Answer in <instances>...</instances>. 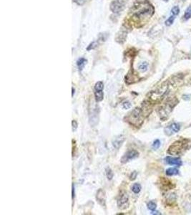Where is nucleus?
Listing matches in <instances>:
<instances>
[{
	"label": "nucleus",
	"mask_w": 191,
	"mask_h": 215,
	"mask_svg": "<svg viewBox=\"0 0 191 215\" xmlns=\"http://www.w3.org/2000/svg\"><path fill=\"white\" fill-rule=\"evenodd\" d=\"M168 90H169V82H164L155 90H152L148 94L147 100L149 101L152 105L160 103L167 95Z\"/></svg>",
	"instance_id": "f257e3e1"
},
{
	"label": "nucleus",
	"mask_w": 191,
	"mask_h": 215,
	"mask_svg": "<svg viewBox=\"0 0 191 215\" xmlns=\"http://www.w3.org/2000/svg\"><path fill=\"white\" fill-rule=\"evenodd\" d=\"M190 148H191L190 139L182 138L174 142L168 148V153L170 155L178 156L183 153Z\"/></svg>",
	"instance_id": "f03ea898"
},
{
	"label": "nucleus",
	"mask_w": 191,
	"mask_h": 215,
	"mask_svg": "<svg viewBox=\"0 0 191 215\" xmlns=\"http://www.w3.org/2000/svg\"><path fill=\"white\" fill-rule=\"evenodd\" d=\"M144 117L145 116H144L142 109L139 108H135L127 115L125 117V120H126L125 121L135 127L140 128L143 123Z\"/></svg>",
	"instance_id": "7ed1b4c3"
},
{
	"label": "nucleus",
	"mask_w": 191,
	"mask_h": 215,
	"mask_svg": "<svg viewBox=\"0 0 191 215\" xmlns=\"http://www.w3.org/2000/svg\"><path fill=\"white\" fill-rule=\"evenodd\" d=\"M178 103V100L176 97H171V98L168 99L162 105H161L158 108V115L162 120H165L168 118L170 113L172 112V109L174 108V107Z\"/></svg>",
	"instance_id": "20e7f679"
},
{
	"label": "nucleus",
	"mask_w": 191,
	"mask_h": 215,
	"mask_svg": "<svg viewBox=\"0 0 191 215\" xmlns=\"http://www.w3.org/2000/svg\"><path fill=\"white\" fill-rule=\"evenodd\" d=\"M135 14L139 17H143L145 16H151L154 12L153 7L150 4L135 6Z\"/></svg>",
	"instance_id": "39448f33"
},
{
	"label": "nucleus",
	"mask_w": 191,
	"mask_h": 215,
	"mask_svg": "<svg viewBox=\"0 0 191 215\" xmlns=\"http://www.w3.org/2000/svg\"><path fill=\"white\" fill-rule=\"evenodd\" d=\"M118 206L120 209H125L129 206V197L128 194L122 192L118 199Z\"/></svg>",
	"instance_id": "423d86ee"
},
{
	"label": "nucleus",
	"mask_w": 191,
	"mask_h": 215,
	"mask_svg": "<svg viewBox=\"0 0 191 215\" xmlns=\"http://www.w3.org/2000/svg\"><path fill=\"white\" fill-rule=\"evenodd\" d=\"M125 5L123 0H114L110 4V10L113 13H119L124 9Z\"/></svg>",
	"instance_id": "0eeeda50"
},
{
	"label": "nucleus",
	"mask_w": 191,
	"mask_h": 215,
	"mask_svg": "<svg viewBox=\"0 0 191 215\" xmlns=\"http://www.w3.org/2000/svg\"><path fill=\"white\" fill-rule=\"evenodd\" d=\"M139 156V153L136 150H128V152L123 155L122 158H121V162L122 163H126L130 161L133 160V159H136Z\"/></svg>",
	"instance_id": "6e6552de"
},
{
	"label": "nucleus",
	"mask_w": 191,
	"mask_h": 215,
	"mask_svg": "<svg viewBox=\"0 0 191 215\" xmlns=\"http://www.w3.org/2000/svg\"><path fill=\"white\" fill-rule=\"evenodd\" d=\"M180 129V126L178 123H172L170 126L166 127L165 128V133L167 136H171L173 133H178Z\"/></svg>",
	"instance_id": "1a4fd4ad"
},
{
	"label": "nucleus",
	"mask_w": 191,
	"mask_h": 215,
	"mask_svg": "<svg viewBox=\"0 0 191 215\" xmlns=\"http://www.w3.org/2000/svg\"><path fill=\"white\" fill-rule=\"evenodd\" d=\"M96 199L100 204L102 206H105V202H106V194L105 191L102 189H100L98 191L96 194Z\"/></svg>",
	"instance_id": "9d476101"
},
{
	"label": "nucleus",
	"mask_w": 191,
	"mask_h": 215,
	"mask_svg": "<svg viewBox=\"0 0 191 215\" xmlns=\"http://www.w3.org/2000/svg\"><path fill=\"white\" fill-rule=\"evenodd\" d=\"M125 141V136L122 135H119V136H116L115 138L112 140V145L115 148L118 149L121 147L123 142Z\"/></svg>",
	"instance_id": "9b49d317"
},
{
	"label": "nucleus",
	"mask_w": 191,
	"mask_h": 215,
	"mask_svg": "<svg viewBox=\"0 0 191 215\" xmlns=\"http://www.w3.org/2000/svg\"><path fill=\"white\" fill-rule=\"evenodd\" d=\"M165 162L167 164L169 165H176V166H180L182 164V161L179 158H173L170 156H167L165 159Z\"/></svg>",
	"instance_id": "f8f14e48"
},
{
	"label": "nucleus",
	"mask_w": 191,
	"mask_h": 215,
	"mask_svg": "<svg viewBox=\"0 0 191 215\" xmlns=\"http://www.w3.org/2000/svg\"><path fill=\"white\" fill-rule=\"evenodd\" d=\"M160 183H161V185H162V187L165 190H167V189H171V188H172V184H171L170 182L168 180H167V179H164L163 177H162V179H161Z\"/></svg>",
	"instance_id": "ddd939ff"
},
{
	"label": "nucleus",
	"mask_w": 191,
	"mask_h": 215,
	"mask_svg": "<svg viewBox=\"0 0 191 215\" xmlns=\"http://www.w3.org/2000/svg\"><path fill=\"white\" fill-rule=\"evenodd\" d=\"M95 97L96 102H100L103 100L104 93L103 90H100V91H95Z\"/></svg>",
	"instance_id": "4468645a"
},
{
	"label": "nucleus",
	"mask_w": 191,
	"mask_h": 215,
	"mask_svg": "<svg viewBox=\"0 0 191 215\" xmlns=\"http://www.w3.org/2000/svg\"><path fill=\"white\" fill-rule=\"evenodd\" d=\"M87 62V61L86 59H85V58H80L77 60V67H78V68H79V71H82V69L84 68L85 65L86 64Z\"/></svg>",
	"instance_id": "2eb2a0df"
},
{
	"label": "nucleus",
	"mask_w": 191,
	"mask_h": 215,
	"mask_svg": "<svg viewBox=\"0 0 191 215\" xmlns=\"http://www.w3.org/2000/svg\"><path fill=\"white\" fill-rule=\"evenodd\" d=\"M126 37H127V33L121 32L120 35V34H118V36H117V38H116L117 42H120V43H123L125 41Z\"/></svg>",
	"instance_id": "dca6fc26"
},
{
	"label": "nucleus",
	"mask_w": 191,
	"mask_h": 215,
	"mask_svg": "<svg viewBox=\"0 0 191 215\" xmlns=\"http://www.w3.org/2000/svg\"><path fill=\"white\" fill-rule=\"evenodd\" d=\"M179 173V171L175 168H169L166 170V174L168 176H173V175H178Z\"/></svg>",
	"instance_id": "f3484780"
},
{
	"label": "nucleus",
	"mask_w": 191,
	"mask_h": 215,
	"mask_svg": "<svg viewBox=\"0 0 191 215\" xmlns=\"http://www.w3.org/2000/svg\"><path fill=\"white\" fill-rule=\"evenodd\" d=\"M132 191L135 194H138L141 191V185L140 183H134L132 186Z\"/></svg>",
	"instance_id": "a211bd4d"
},
{
	"label": "nucleus",
	"mask_w": 191,
	"mask_h": 215,
	"mask_svg": "<svg viewBox=\"0 0 191 215\" xmlns=\"http://www.w3.org/2000/svg\"><path fill=\"white\" fill-rule=\"evenodd\" d=\"M105 173H106L107 178H108L109 180H112L114 176L113 172H112V169H111L110 167H107L106 169H105Z\"/></svg>",
	"instance_id": "6ab92c4d"
},
{
	"label": "nucleus",
	"mask_w": 191,
	"mask_h": 215,
	"mask_svg": "<svg viewBox=\"0 0 191 215\" xmlns=\"http://www.w3.org/2000/svg\"><path fill=\"white\" fill-rule=\"evenodd\" d=\"M104 84L102 81H99L95 83V91H100V90H103Z\"/></svg>",
	"instance_id": "aec40b11"
},
{
	"label": "nucleus",
	"mask_w": 191,
	"mask_h": 215,
	"mask_svg": "<svg viewBox=\"0 0 191 215\" xmlns=\"http://www.w3.org/2000/svg\"><path fill=\"white\" fill-rule=\"evenodd\" d=\"M183 17L185 20H188L191 17V7H189L187 8V9L185 10V14H184Z\"/></svg>",
	"instance_id": "412c9836"
},
{
	"label": "nucleus",
	"mask_w": 191,
	"mask_h": 215,
	"mask_svg": "<svg viewBox=\"0 0 191 215\" xmlns=\"http://www.w3.org/2000/svg\"><path fill=\"white\" fill-rule=\"evenodd\" d=\"M148 67V63L146 62H144L141 63L139 65V70H140L141 72L144 73V72L147 71Z\"/></svg>",
	"instance_id": "4be33fe9"
},
{
	"label": "nucleus",
	"mask_w": 191,
	"mask_h": 215,
	"mask_svg": "<svg viewBox=\"0 0 191 215\" xmlns=\"http://www.w3.org/2000/svg\"><path fill=\"white\" fill-rule=\"evenodd\" d=\"M98 45H99V40H98V41H95V42H93L91 43V44H89V46H88V47L87 48V50H92V49L96 48V47H98Z\"/></svg>",
	"instance_id": "5701e85b"
},
{
	"label": "nucleus",
	"mask_w": 191,
	"mask_h": 215,
	"mask_svg": "<svg viewBox=\"0 0 191 215\" xmlns=\"http://www.w3.org/2000/svg\"><path fill=\"white\" fill-rule=\"evenodd\" d=\"M175 17H174V16H171V17H170L169 18L165 21V25L166 26L172 25V24H173L174 21H175Z\"/></svg>",
	"instance_id": "b1692460"
},
{
	"label": "nucleus",
	"mask_w": 191,
	"mask_h": 215,
	"mask_svg": "<svg viewBox=\"0 0 191 215\" xmlns=\"http://www.w3.org/2000/svg\"><path fill=\"white\" fill-rule=\"evenodd\" d=\"M156 206H157L156 204H155L154 202H152V201L148 203V208L150 209V210L154 211L155 209H156Z\"/></svg>",
	"instance_id": "393cba45"
},
{
	"label": "nucleus",
	"mask_w": 191,
	"mask_h": 215,
	"mask_svg": "<svg viewBox=\"0 0 191 215\" xmlns=\"http://www.w3.org/2000/svg\"><path fill=\"white\" fill-rule=\"evenodd\" d=\"M171 12H172V14H173L174 16L178 15L180 12V8L178 6H175V7H172V9H171Z\"/></svg>",
	"instance_id": "a878e982"
},
{
	"label": "nucleus",
	"mask_w": 191,
	"mask_h": 215,
	"mask_svg": "<svg viewBox=\"0 0 191 215\" xmlns=\"http://www.w3.org/2000/svg\"><path fill=\"white\" fill-rule=\"evenodd\" d=\"M160 146V141L158 139H157V140H155V141L153 142V143H152V148H153L154 149H158L159 148Z\"/></svg>",
	"instance_id": "bb28decb"
},
{
	"label": "nucleus",
	"mask_w": 191,
	"mask_h": 215,
	"mask_svg": "<svg viewBox=\"0 0 191 215\" xmlns=\"http://www.w3.org/2000/svg\"><path fill=\"white\" fill-rule=\"evenodd\" d=\"M122 107L125 109H129L131 107V104L129 101H125L122 103Z\"/></svg>",
	"instance_id": "cd10ccee"
},
{
	"label": "nucleus",
	"mask_w": 191,
	"mask_h": 215,
	"mask_svg": "<svg viewBox=\"0 0 191 215\" xmlns=\"http://www.w3.org/2000/svg\"><path fill=\"white\" fill-rule=\"evenodd\" d=\"M72 131H75L77 128V123L75 121V120H73L72 121Z\"/></svg>",
	"instance_id": "c85d7f7f"
},
{
	"label": "nucleus",
	"mask_w": 191,
	"mask_h": 215,
	"mask_svg": "<svg viewBox=\"0 0 191 215\" xmlns=\"http://www.w3.org/2000/svg\"><path fill=\"white\" fill-rule=\"evenodd\" d=\"M74 2L76 3L78 5H83L85 2H86L87 0H72Z\"/></svg>",
	"instance_id": "c756f323"
},
{
	"label": "nucleus",
	"mask_w": 191,
	"mask_h": 215,
	"mask_svg": "<svg viewBox=\"0 0 191 215\" xmlns=\"http://www.w3.org/2000/svg\"><path fill=\"white\" fill-rule=\"evenodd\" d=\"M137 175H138V173H137L136 171L132 172L131 175L130 176V180H135L137 177Z\"/></svg>",
	"instance_id": "7c9ffc66"
},
{
	"label": "nucleus",
	"mask_w": 191,
	"mask_h": 215,
	"mask_svg": "<svg viewBox=\"0 0 191 215\" xmlns=\"http://www.w3.org/2000/svg\"><path fill=\"white\" fill-rule=\"evenodd\" d=\"M72 199H74V197H75V187H74V184H72Z\"/></svg>",
	"instance_id": "2f4dec72"
},
{
	"label": "nucleus",
	"mask_w": 191,
	"mask_h": 215,
	"mask_svg": "<svg viewBox=\"0 0 191 215\" xmlns=\"http://www.w3.org/2000/svg\"><path fill=\"white\" fill-rule=\"evenodd\" d=\"M158 212H152V214H160V213H158Z\"/></svg>",
	"instance_id": "473e14b6"
},
{
	"label": "nucleus",
	"mask_w": 191,
	"mask_h": 215,
	"mask_svg": "<svg viewBox=\"0 0 191 215\" xmlns=\"http://www.w3.org/2000/svg\"><path fill=\"white\" fill-rule=\"evenodd\" d=\"M74 93H75V89H74V87H72V96L74 95Z\"/></svg>",
	"instance_id": "72a5a7b5"
},
{
	"label": "nucleus",
	"mask_w": 191,
	"mask_h": 215,
	"mask_svg": "<svg viewBox=\"0 0 191 215\" xmlns=\"http://www.w3.org/2000/svg\"><path fill=\"white\" fill-rule=\"evenodd\" d=\"M164 1H168V0H164Z\"/></svg>",
	"instance_id": "f704fd0d"
}]
</instances>
